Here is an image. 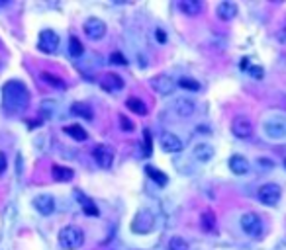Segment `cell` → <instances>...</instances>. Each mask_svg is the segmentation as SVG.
<instances>
[{
	"label": "cell",
	"mask_w": 286,
	"mask_h": 250,
	"mask_svg": "<svg viewBox=\"0 0 286 250\" xmlns=\"http://www.w3.org/2000/svg\"><path fill=\"white\" fill-rule=\"evenodd\" d=\"M92 157H94L96 164H98L100 168H110L116 155H114V149H112V147H108V145H96L94 151H92Z\"/></svg>",
	"instance_id": "obj_9"
},
{
	"label": "cell",
	"mask_w": 286,
	"mask_h": 250,
	"mask_svg": "<svg viewBox=\"0 0 286 250\" xmlns=\"http://www.w3.org/2000/svg\"><path fill=\"white\" fill-rule=\"evenodd\" d=\"M249 67H251V65H249V59H247V57H245V59H241L239 68H241V70H249Z\"/></svg>",
	"instance_id": "obj_38"
},
{
	"label": "cell",
	"mask_w": 286,
	"mask_h": 250,
	"mask_svg": "<svg viewBox=\"0 0 286 250\" xmlns=\"http://www.w3.org/2000/svg\"><path fill=\"white\" fill-rule=\"evenodd\" d=\"M200 223H202V229H204V231H214L216 227L214 211H204L202 217H200Z\"/></svg>",
	"instance_id": "obj_26"
},
{
	"label": "cell",
	"mask_w": 286,
	"mask_h": 250,
	"mask_svg": "<svg viewBox=\"0 0 286 250\" xmlns=\"http://www.w3.org/2000/svg\"><path fill=\"white\" fill-rule=\"evenodd\" d=\"M172 110L178 117H190L194 114V110H196V106L188 98H178V100L172 102Z\"/></svg>",
	"instance_id": "obj_14"
},
{
	"label": "cell",
	"mask_w": 286,
	"mask_h": 250,
	"mask_svg": "<svg viewBox=\"0 0 286 250\" xmlns=\"http://www.w3.org/2000/svg\"><path fill=\"white\" fill-rule=\"evenodd\" d=\"M42 80L44 82H48L49 86H53V88H65V82L59 78V76H55V74H51V72H42Z\"/></svg>",
	"instance_id": "obj_27"
},
{
	"label": "cell",
	"mask_w": 286,
	"mask_h": 250,
	"mask_svg": "<svg viewBox=\"0 0 286 250\" xmlns=\"http://www.w3.org/2000/svg\"><path fill=\"white\" fill-rule=\"evenodd\" d=\"M192 155H194V159L200 160V162H208V160H212L216 151H214V147L208 145V143H198V145L192 149Z\"/></svg>",
	"instance_id": "obj_17"
},
{
	"label": "cell",
	"mask_w": 286,
	"mask_h": 250,
	"mask_svg": "<svg viewBox=\"0 0 286 250\" xmlns=\"http://www.w3.org/2000/svg\"><path fill=\"white\" fill-rule=\"evenodd\" d=\"M216 14H218L220 20L230 22V20H234L238 16V4H234V2H222V4H218Z\"/></svg>",
	"instance_id": "obj_16"
},
{
	"label": "cell",
	"mask_w": 286,
	"mask_h": 250,
	"mask_svg": "<svg viewBox=\"0 0 286 250\" xmlns=\"http://www.w3.org/2000/svg\"><path fill=\"white\" fill-rule=\"evenodd\" d=\"M55 108H57V102H53V100H44V102H42V114L46 115V117L53 115Z\"/></svg>",
	"instance_id": "obj_31"
},
{
	"label": "cell",
	"mask_w": 286,
	"mask_h": 250,
	"mask_svg": "<svg viewBox=\"0 0 286 250\" xmlns=\"http://www.w3.org/2000/svg\"><path fill=\"white\" fill-rule=\"evenodd\" d=\"M284 168H286V160H284Z\"/></svg>",
	"instance_id": "obj_39"
},
{
	"label": "cell",
	"mask_w": 286,
	"mask_h": 250,
	"mask_svg": "<svg viewBox=\"0 0 286 250\" xmlns=\"http://www.w3.org/2000/svg\"><path fill=\"white\" fill-rule=\"evenodd\" d=\"M69 53H71L72 57H80V55L84 53V47H82V43H80V39H78V37H74V35L69 39Z\"/></svg>",
	"instance_id": "obj_28"
},
{
	"label": "cell",
	"mask_w": 286,
	"mask_h": 250,
	"mask_svg": "<svg viewBox=\"0 0 286 250\" xmlns=\"http://www.w3.org/2000/svg\"><path fill=\"white\" fill-rule=\"evenodd\" d=\"M0 47H2V41H0Z\"/></svg>",
	"instance_id": "obj_40"
},
{
	"label": "cell",
	"mask_w": 286,
	"mask_h": 250,
	"mask_svg": "<svg viewBox=\"0 0 286 250\" xmlns=\"http://www.w3.org/2000/svg\"><path fill=\"white\" fill-rule=\"evenodd\" d=\"M59 245L65 250H78L84 245V233L74 225H67L59 231Z\"/></svg>",
	"instance_id": "obj_2"
},
{
	"label": "cell",
	"mask_w": 286,
	"mask_h": 250,
	"mask_svg": "<svg viewBox=\"0 0 286 250\" xmlns=\"http://www.w3.org/2000/svg\"><path fill=\"white\" fill-rule=\"evenodd\" d=\"M6 168H8V159H6V155L0 151V176L6 172Z\"/></svg>",
	"instance_id": "obj_37"
},
{
	"label": "cell",
	"mask_w": 286,
	"mask_h": 250,
	"mask_svg": "<svg viewBox=\"0 0 286 250\" xmlns=\"http://www.w3.org/2000/svg\"><path fill=\"white\" fill-rule=\"evenodd\" d=\"M74 196L78 198V202H80V207L84 209V213H88V215H98V209H96V205L92 204V200L88 198V196H84L82 192H74Z\"/></svg>",
	"instance_id": "obj_22"
},
{
	"label": "cell",
	"mask_w": 286,
	"mask_h": 250,
	"mask_svg": "<svg viewBox=\"0 0 286 250\" xmlns=\"http://www.w3.org/2000/svg\"><path fill=\"white\" fill-rule=\"evenodd\" d=\"M143 155L151 157V131H143Z\"/></svg>",
	"instance_id": "obj_32"
},
{
	"label": "cell",
	"mask_w": 286,
	"mask_h": 250,
	"mask_svg": "<svg viewBox=\"0 0 286 250\" xmlns=\"http://www.w3.org/2000/svg\"><path fill=\"white\" fill-rule=\"evenodd\" d=\"M230 170H232L234 174H238V176L247 174V172H249V160L245 159V157L234 155V157L230 159Z\"/></svg>",
	"instance_id": "obj_18"
},
{
	"label": "cell",
	"mask_w": 286,
	"mask_h": 250,
	"mask_svg": "<svg viewBox=\"0 0 286 250\" xmlns=\"http://www.w3.org/2000/svg\"><path fill=\"white\" fill-rule=\"evenodd\" d=\"M168 250H188V243L182 237H172L168 241Z\"/></svg>",
	"instance_id": "obj_29"
},
{
	"label": "cell",
	"mask_w": 286,
	"mask_h": 250,
	"mask_svg": "<svg viewBox=\"0 0 286 250\" xmlns=\"http://www.w3.org/2000/svg\"><path fill=\"white\" fill-rule=\"evenodd\" d=\"M241 229H243V233L245 235H249V237H253V239H257V237H261L262 235V221L261 217L257 215V213H243L241 215Z\"/></svg>",
	"instance_id": "obj_3"
},
{
	"label": "cell",
	"mask_w": 286,
	"mask_h": 250,
	"mask_svg": "<svg viewBox=\"0 0 286 250\" xmlns=\"http://www.w3.org/2000/svg\"><path fill=\"white\" fill-rule=\"evenodd\" d=\"M232 133L238 137V139H249L253 135V123L249 117L245 115H238L234 121H232Z\"/></svg>",
	"instance_id": "obj_8"
},
{
	"label": "cell",
	"mask_w": 286,
	"mask_h": 250,
	"mask_svg": "<svg viewBox=\"0 0 286 250\" xmlns=\"http://www.w3.org/2000/svg\"><path fill=\"white\" fill-rule=\"evenodd\" d=\"M182 141H180V137L174 135V133H170V131H163L161 133V149L165 151V153H180L182 151Z\"/></svg>",
	"instance_id": "obj_12"
},
{
	"label": "cell",
	"mask_w": 286,
	"mask_h": 250,
	"mask_svg": "<svg viewBox=\"0 0 286 250\" xmlns=\"http://www.w3.org/2000/svg\"><path fill=\"white\" fill-rule=\"evenodd\" d=\"M65 133L71 135L74 141H86V137H88V133L84 131V127H80V125H69V127H65Z\"/></svg>",
	"instance_id": "obj_24"
},
{
	"label": "cell",
	"mask_w": 286,
	"mask_h": 250,
	"mask_svg": "<svg viewBox=\"0 0 286 250\" xmlns=\"http://www.w3.org/2000/svg\"><path fill=\"white\" fill-rule=\"evenodd\" d=\"M178 10L184 16H198L202 12V4L198 0H180L178 2Z\"/></svg>",
	"instance_id": "obj_19"
},
{
	"label": "cell",
	"mask_w": 286,
	"mask_h": 250,
	"mask_svg": "<svg viewBox=\"0 0 286 250\" xmlns=\"http://www.w3.org/2000/svg\"><path fill=\"white\" fill-rule=\"evenodd\" d=\"M51 174H53V180H57V182H71L72 176H74V172H72L71 168L59 166V164H55L51 168Z\"/></svg>",
	"instance_id": "obj_20"
},
{
	"label": "cell",
	"mask_w": 286,
	"mask_h": 250,
	"mask_svg": "<svg viewBox=\"0 0 286 250\" xmlns=\"http://www.w3.org/2000/svg\"><path fill=\"white\" fill-rule=\"evenodd\" d=\"M249 74H251L253 78L261 80L262 76H264V70H262V67H257V65H251V67H249Z\"/></svg>",
	"instance_id": "obj_35"
},
{
	"label": "cell",
	"mask_w": 286,
	"mask_h": 250,
	"mask_svg": "<svg viewBox=\"0 0 286 250\" xmlns=\"http://www.w3.org/2000/svg\"><path fill=\"white\" fill-rule=\"evenodd\" d=\"M257 196H259V202L264 205H276L280 202V196H282V192H280V188L276 186V184H264L262 188H259V192H257Z\"/></svg>",
	"instance_id": "obj_5"
},
{
	"label": "cell",
	"mask_w": 286,
	"mask_h": 250,
	"mask_svg": "<svg viewBox=\"0 0 286 250\" xmlns=\"http://www.w3.org/2000/svg\"><path fill=\"white\" fill-rule=\"evenodd\" d=\"M2 102L6 110L20 114L30 106V90L20 80H8L2 86Z\"/></svg>",
	"instance_id": "obj_1"
},
{
	"label": "cell",
	"mask_w": 286,
	"mask_h": 250,
	"mask_svg": "<svg viewBox=\"0 0 286 250\" xmlns=\"http://www.w3.org/2000/svg\"><path fill=\"white\" fill-rule=\"evenodd\" d=\"M100 86L106 92H116L124 88V80H122V76H118V74L108 72V74H104V76L100 78Z\"/></svg>",
	"instance_id": "obj_15"
},
{
	"label": "cell",
	"mask_w": 286,
	"mask_h": 250,
	"mask_svg": "<svg viewBox=\"0 0 286 250\" xmlns=\"http://www.w3.org/2000/svg\"><path fill=\"white\" fill-rule=\"evenodd\" d=\"M71 112L74 115H80V117H84V119H92V110L86 106V104H82V102H74L71 108Z\"/></svg>",
	"instance_id": "obj_25"
},
{
	"label": "cell",
	"mask_w": 286,
	"mask_h": 250,
	"mask_svg": "<svg viewBox=\"0 0 286 250\" xmlns=\"http://www.w3.org/2000/svg\"><path fill=\"white\" fill-rule=\"evenodd\" d=\"M153 225H155L153 213L147 211V209H142V211L136 213V217L132 221V231L138 233V235H145V233H149L153 229Z\"/></svg>",
	"instance_id": "obj_4"
},
{
	"label": "cell",
	"mask_w": 286,
	"mask_h": 250,
	"mask_svg": "<svg viewBox=\"0 0 286 250\" xmlns=\"http://www.w3.org/2000/svg\"><path fill=\"white\" fill-rule=\"evenodd\" d=\"M110 63H112V65H122V67H124V65H128V59H126L120 51H116V53L110 55Z\"/></svg>",
	"instance_id": "obj_33"
},
{
	"label": "cell",
	"mask_w": 286,
	"mask_h": 250,
	"mask_svg": "<svg viewBox=\"0 0 286 250\" xmlns=\"http://www.w3.org/2000/svg\"><path fill=\"white\" fill-rule=\"evenodd\" d=\"M264 133L270 139H284L286 137V119L282 117H272L264 123Z\"/></svg>",
	"instance_id": "obj_11"
},
{
	"label": "cell",
	"mask_w": 286,
	"mask_h": 250,
	"mask_svg": "<svg viewBox=\"0 0 286 250\" xmlns=\"http://www.w3.org/2000/svg\"><path fill=\"white\" fill-rule=\"evenodd\" d=\"M151 88L157 92V94H161V96H168V94L174 92L176 82L170 76H167V74H157V76L151 78Z\"/></svg>",
	"instance_id": "obj_7"
},
{
	"label": "cell",
	"mask_w": 286,
	"mask_h": 250,
	"mask_svg": "<svg viewBox=\"0 0 286 250\" xmlns=\"http://www.w3.org/2000/svg\"><path fill=\"white\" fill-rule=\"evenodd\" d=\"M34 207L38 209V213L42 215H51L55 211V200L49 194H40L34 198Z\"/></svg>",
	"instance_id": "obj_13"
},
{
	"label": "cell",
	"mask_w": 286,
	"mask_h": 250,
	"mask_svg": "<svg viewBox=\"0 0 286 250\" xmlns=\"http://www.w3.org/2000/svg\"><path fill=\"white\" fill-rule=\"evenodd\" d=\"M155 37H157V41H159V43H165V41H167V33H165V29L157 27V29H155Z\"/></svg>",
	"instance_id": "obj_36"
},
{
	"label": "cell",
	"mask_w": 286,
	"mask_h": 250,
	"mask_svg": "<svg viewBox=\"0 0 286 250\" xmlns=\"http://www.w3.org/2000/svg\"><path fill=\"white\" fill-rule=\"evenodd\" d=\"M178 86H180V88H184V90H190V92L200 90V84H198L194 78H186V76L178 80Z\"/></svg>",
	"instance_id": "obj_30"
},
{
	"label": "cell",
	"mask_w": 286,
	"mask_h": 250,
	"mask_svg": "<svg viewBox=\"0 0 286 250\" xmlns=\"http://www.w3.org/2000/svg\"><path fill=\"white\" fill-rule=\"evenodd\" d=\"M38 47H40L44 53H48V55H53V53L57 51V47H59V35H57L53 29H44V31L40 33Z\"/></svg>",
	"instance_id": "obj_6"
},
{
	"label": "cell",
	"mask_w": 286,
	"mask_h": 250,
	"mask_svg": "<svg viewBox=\"0 0 286 250\" xmlns=\"http://www.w3.org/2000/svg\"><path fill=\"white\" fill-rule=\"evenodd\" d=\"M126 106L134 112V114L138 115H147L149 114V110H147V106L143 104L140 98H128V102H126Z\"/></svg>",
	"instance_id": "obj_23"
},
{
	"label": "cell",
	"mask_w": 286,
	"mask_h": 250,
	"mask_svg": "<svg viewBox=\"0 0 286 250\" xmlns=\"http://www.w3.org/2000/svg\"><path fill=\"white\" fill-rule=\"evenodd\" d=\"M84 33L88 39L92 41H100L106 35V23L102 22L100 18H88L84 22Z\"/></svg>",
	"instance_id": "obj_10"
},
{
	"label": "cell",
	"mask_w": 286,
	"mask_h": 250,
	"mask_svg": "<svg viewBox=\"0 0 286 250\" xmlns=\"http://www.w3.org/2000/svg\"><path fill=\"white\" fill-rule=\"evenodd\" d=\"M145 174H147V178H151L157 186H165V184L168 182L167 174H165V172H161V170H159V168H155V166H145Z\"/></svg>",
	"instance_id": "obj_21"
},
{
	"label": "cell",
	"mask_w": 286,
	"mask_h": 250,
	"mask_svg": "<svg viewBox=\"0 0 286 250\" xmlns=\"http://www.w3.org/2000/svg\"><path fill=\"white\" fill-rule=\"evenodd\" d=\"M120 123H122V129H124V131H134V129H136L134 121H130L126 115H120Z\"/></svg>",
	"instance_id": "obj_34"
}]
</instances>
